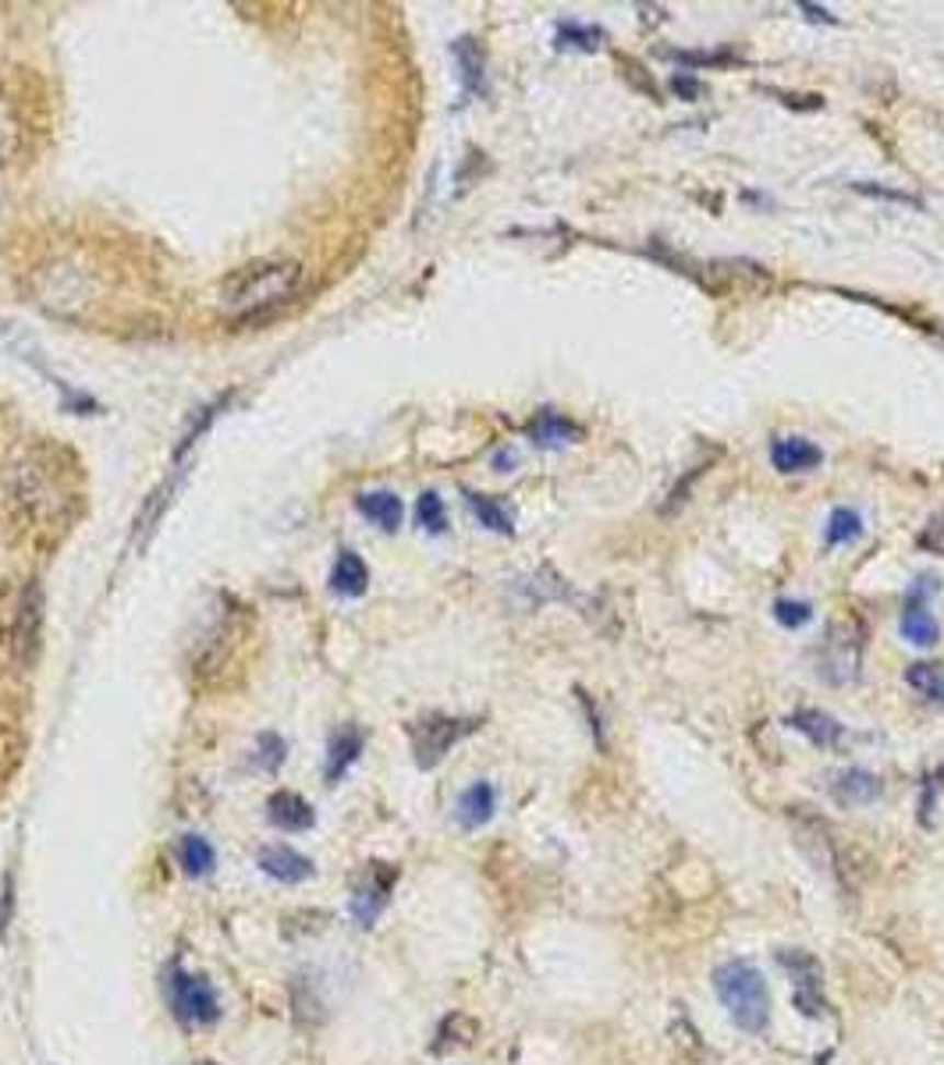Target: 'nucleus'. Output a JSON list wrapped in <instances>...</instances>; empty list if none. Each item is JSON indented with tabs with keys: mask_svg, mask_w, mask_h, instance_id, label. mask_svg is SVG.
Segmentation results:
<instances>
[{
	"mask_svg": "<svg viewBox=\"0 0 944 1065\" xmlns=\"http://www.w3.org/2000/svg\"><path fill=\"white\" fill-rule=\"evenodd\" d=\"M303 263L288 257L277 260H252L228 274L220 288V309L235 320L260 317V313L274 309L303 288Z\"/></svg>",
	"mask_w": 944,
	"mask_h": 1065,
	"instance_id": "1",
	"label": "nucleus"
},
{
	"mask_svg": "<svg viewBox=\"0 0 944 1065\" xmlns=\"http://www.w3.org/2000/svg\"><path fill=\"white\" fill-rule=\"evenodd\" d=\"M714 992L728 1009L731 1023L746 1033H763L771 1023V992L763 973L746 959H728L714 970Z\"/></svg>",
	"mask_w": 944,
	"mask_h": 1065,
	"instance_id": "2",
	"label": "nucleus"
},
{
	"mask_svg": "<svg viewBox=\"0 0 944 1065\" xmlns=\"http://www.w3.org/2000/svg\"><path fill=\"white\" fill-rule=\"evenodd\" d=\"M469 732H476L473 717H447V714H430V717H423V722L409 725L416 763L423 771L437 768V763L452 754V746L458 739H466Z\"/></svg>",
	"mask_w": 944,
	"mask_h": 1065,
	"instance_id": "3",
	"label": "nucleus"
},
{
	"mask_svg": "<svg viewBox=\"0 0 944 1065\" xmlns=\"http://www.w3.org/2000/svg\"><path fill=\"white\" fill-rule=\"evenodd\" d=\"M168 998H171V1012L178 1023L185 1027H209L220 1016V1001L214 984L200 973H185V970H171L168 977Z\"/></svg>",
	"mask_w": 944,
	"mask_h": 1065,
	"instance_id": "4",
	"label": "nucleus"
},
{
	"mask_svg": "<svg viewBox=\"0 0 944 1065\" xmlns=\"http://www.w3.org/2000/svg\"><path fill=\"white\" fill-rule=\"evenodd\" d=\"M860 657H863V625L856 622H838L828 628V636L820 643V679L831 686H845L856 679L860 671Z\"/></svg>",
	"mask_w": 944,
	"mask_h": 1065,
	"instance_id": "5",
	"label": "nucleus"
},
{
	"mask_svg": "<svg viewBox=\"0 0 944 1065\" xmlns=\"http://www.w3.org/2000/svg\"><path fill=\"white\" fill-rule=\"evenodd\" d=\"M39 647H43V590L39 582H29L11 622V661L19 665V671H29L36 665Z\"/></svg>",
	"mask_w": 944,
	"mask_h": 1065,
	"instance_id": "6",
	"label": "nucleus"
},
{
	"mask_svg": "<svg viewBox=\"0 0 944 1065\" xmlns=\"http://www.w3.org/2000/svg\"><path fill=\"white\" fill-rule=\"evenodd\" d=\"M398 884V866L391 863H366L363 874L355 881V892H352V917L359 920V927H373L377 917L391 903V892Z\"/></svg>",
	"mask_w": 944,
	"mask_h": 1065,
	"instance_id": "7",
	"label": "nucleus"
},
{
	"mask_svg": "<svg viewBox=\"0 0 944 1065\" xmlns=\"http://www.w3.org/2000/svg\"><path fill=\"white\" fill-rule=\"evenodd\" d=\"M777 963L788 970L792 984H796V1009L809 1019H820L823 1016V970L820 963L809 952H777Z\"/></svg>",
	"mask_w": 944,
	"mask_h": 1065,
	"instance_id": "8",
	"label": "nucleus"
},
{
	"mask_svg": "<svg viewBox=\"0 0 944 1065\" xmlns=\"http://www.w3.org/2000/svg\"><path fill=\"white\" fill-rule=\"evenodd\" d=\"M363 746H366V735L359 725H341L331 735V743H327V763H323L327 785H338L341 778L349 774V768L359 760V754H363Z\"/></svg>",
	"mask_w": 944,
	"mask_h": 1065,
	"instance_id": "9",
	"label": "nucleus"
},
{
	"mask_svg": "<svg viewBox=\"0 0 944 1065\" xmlns=\"http://www.w3.org/2000/svg\"><path fill=\"white\" fill-rule=\"evenodd\" d=\"M771 462H774L777 473L792 476V473L817 469L820 462H823V452L809 438H796V433H792V438H777L771 444Z\"/></svg>",
	"mask_w": 944,
	"mask_h": 1065,
	"instance_id": "10",
	"label": "nucleus"
},
{
	"mask_svg": "<svg viewBox=\"0 0 944 1065\" xmlns=\"http://www.w3.org/2000/svg\"><path fill=\"white\" fill-rule=\"evenodd\" d=\"M526 433L536 447H568V444L582 441V427L554 409H539L533 416V423L526 427Z\"/></svg>",
	"mask_w": 944,
	"mask_h": 1065,
	"instance_id": "11",
	"label": "nucleus"
},
{
	"mask_svg": "<svg viewBox=\"0 0 944 1065\" xmlns=\"http://www.w3.org/2000/svg\"><path fill=\"white\" fill-rule=\"evenodd\" d=\"M260 866L266 877H274L281 884H303L312 877V860H306L292 846H266L260 852Z\"/></svg>",
	"mask_w": 944,
	"mask_h": 1065,
	"instance_id": "12",
	"label": "nucleus"
},
{
	"mask_svg": "<svg viewBox=\"0 0 944 1065\" xmlns=\"http://www.w3.org/2000/svg\"><path fill=\"white\" fill-rule=\"evenodd\" d=\"M831 792H834V800L842 803V806L856 809V806H871V803H877V800H880V792H884V782H880L877 774L863 771V768H849V771H842V774L834 778Z\"/></svg>",
	"mask_w": 944,
	"mask_h": 1065,
	"instance_id": "13",
	"label": "nucleus"
},
{
	"mask_svg": "<svg viewBox=\"0 0 944 1065\" xmlns=\"http://www.w3.org/2000/svg\"><path fill=\"white\" fill-rule=\"evenodd\" d=\"M266 817L281 831H309L312 820H317L312 806L298 796V792H274L266 803Z\"/></svg>",
	"mask_w": 944,
	"mask_h": 1065,
	"instance_id": "14",
	"label": "nucleus"
},
{
	"mask_svg": "<svg viewBox=\"0 0 944 1065\" xmlns=\"http://www.w3.org/2000/svg\"><path fill=\"white\" fill-rule=\"evenodd\" d=\"M493 809H498V792H493V785H490V782H473V785L458 796L455 820H458L466 831H476V828H484V824L493 817Z\"/></svg>",
	"mask_w": 944,
	"mask_h": 1065,
	"instance_id": "15",
	"label": "nucleus"
},
{
	"mask_svg": "<svg viewBox=\"0 0 944 1065\" xmlns=\"http://www.w3.org/2000/svg\"><path fill=\"white\" fill-rule=\"evenodd\" d=\"M788 725L796 728V732H803L814 746H823V749L838 746V743L845 739V725L838 722V717H831L828 711H814V707L796 711V714L788 717Z\"/></svg>",
	"mask_w": 944,
	"mask_h": 1065,
	"instance_id": "16",
	"label": "nucleus"
},
{
	"mask_svg": "<svg viewBox=\"0 0 944 1065\" xmlns=\"http://www.w3.org/2000/svg\"><path fill=\"white\" fill-rule=\"evenodd\" d=\"M359 512H363L373 526H380L384 533H395L401 526V498L395 490H369V494H359Z\"/></svg>",
	"mask_w": 944,
	"mask_h": 1065,
	"instance_id": "17",
	"label": "nucleus"
},
{
	"mask_svg": "<svg viewBox=\"0 0 944 1065\" xmlns=\"http://www.w3.org/2000/svg\"><path fill=\"white\" fill-rule=\"evenodd\" d=\"M369 587V568L355 551H341L331 568V590L338 597H363Z\"/></svg>",
	"mask_w": 944,
	"mask_h": 1065,
	"instance_id": "18",
	"label": "nucleus"
},
{
	"mask_svg": "<svg viewBox=\"0 0 944 1065\" xmlns=\"http://www.w3.org/2000/svg\"><path fill=\"white\" fill-rule=\"evenodd\" d=\"M452 54L462 68V89H466V93H484V75H487L484 47H479L473 36H462L452 43Z\"/></svg>",
	"mask_w": 944,
	"mask_h": 1065,
	"instance_id": "19",
	"label": "nucleus"
},
{
	"mask_svg": "<svg viewBox=\"0 0 944 1065\" xmlns=\"http://www.w3.org/2000/svg\"><path fill=\"white\" fill-rule=\"evenodd\" d=\"M898 633H902V639L912 643V647H934L941 639V625L923 604H909L902 622H898Z\"/></svg>",
	"mask_w": 944,
	"mask_h": 1065,
	"instance_id": "20",
	"label": "nucleus"
},
{
	"mask_svg": "<svg viewBox=\"0 0 944 1065\" xmlns=\"http://www.w3.org/2000/svg\"><path fill=\"white\" fill-rule=\"evenodd\" d=\"M178 863L185 866L189 877H206L217 863V852L203 835H182V842H178Z\"/></svg>",
	"mask_w": 944,
	"mask_h": 1065,
	"instance_id": "21",
	"label": "nucleus"
},
{
	"mask_svg": "<svg viewBox=\"0 0 944 1065\" xmlns=\"http://www.w3.org/2000/svg\"><path fill=\"white\" fill-rule=\"evenodd\" d=\"M601 43H604V29H601V25L558 22V33H554V47H558V50H582V54H593V50H601Z\"/></svg>",
	"mask_w": 944,
	"mask_h": 1065,
	"instance_id": "22",
	"label": "nucleus"
},
{
	"mask_svg": "<svg viewBox=\"0 0 944 1065\" xmlns=\"http://www.w3.org/2000/svg\"><path fill=\"white\" fill-rule=\"evenodd\" d=\"M906 682L917 689L920 696H926L931 703H944V665L934 661H912L906 668Z\"/></svg>",
	"mask_w": 944,
	"mask_h": 1065,
	"instance_id": "23",
	"label": "nucleus"
},
{
	"mask_svg": "<svg viewBox=\"0 0 944 1065\" xmlns=\"http://www.w3.org/2000/svg\"><path fill=\"white\" fill-rule=\"evenodd\" d=\"M476 1033H479V1027H476V1019H473V1016H466V1012H452V1016H447L444 1023H441V1030H437V1041H433V1052H447V1047H466V1044H473V1041H476Z\"/></svg>",
	"mask_w": 944,
	"mask_h": 1065,
	"instance_id": "24",
	"label": "nucleus"
},
{
	"mask_svg": "<svg viewBox=\"0 0 944 1065\" xmlns=\"http://www.w3.org/2000/svg\"><path fill=\"white\" fill-rule=\"evenodd\" d=\"M860 536H863L860 512H852V508H834L831 519H828V530H823V544L842 547V544H852V540H860Z\"/></svg>",
	"mask_w": 944,
	"mask_h": 1065,
	"instance_id": "25",
	"label": "nucleus"
},
{
	"mask_svg": "<svg viewBox=\"0 0 944 1065\" xmlns=\"http://www.w3.org/2000/svg\"><path fill=\"white\" fill-rule=\"evenodd\" d=\"M469 508H473V515L479 519V526H487L493 533H504V536L515 533L508 508H501L493 498H487V494H469Z\"/></svg>",
	"mask_w": 944,
	"mask_h": 1065,
	"instance_id": "26",
	"label": "nucleus"
},
{
	"mask_svg": "<svg viewBox=\"0 0 944 1065\" xmlns=\"http://www.w3.org/2000/svg\"><path fill=\"white\" fill-rule=\"evenodd\" d=\"M284 757H288V743H284L281 735H274V732H263L260 739H257V754H252V763H257L260 771L274 774L281 763H284Z\"/></svg>",
	"mask_w": 944,
	"mask_h": 1065,
	"instance_id": "27",
	"label": "nucleus"
},
{
	"mask_svg": "<svg viewBox=\"0 0 944 1065\" xmlns=\"http://www.w3.org/2000/svg\"><path fill=\"white\" fill-rule=\"evenodd\" d=\"M416 519H419V526H423L426 533H444V530H447V512H444L441 494H433V490L419 494Z\"/></svg>",
	"mask_w": 944,
	"mask_h": 1065,
	"instance_id": "28",
	"label": "nucleus"
},
{
	"mask_svg": "<svg viewBox=\"0 0 944 1065\" xmlns=\"http://www.w3.org/2000/svg\"><path fill=\"white\" fill-rule=\"evenodd\" d=\"M674 61H682L689 68H731V65H739V57L731 54V50H679V54H671Z\"/></svg>",
	"mask_w": 944,
	"mask_h": 1065,
	"instance_id": "29",
	"label": "nucleus"
},
{
	"mask_svg": "<svg viewBox=\"0 0 944 1065\" xmlns=\"http://www.w3.org/2000/svg\"><path fill=\"white\" fill-rule=\"evenodd\" d=\"M774 619L782 622L785 628H803L809 619H814V608H809L806 600L782 597V600H774Z\"/></svg>",
	"mask_w": 944,
	"mask_h": 1065,
	"instance_id": "30",
	"label": "nucleus"
},
{
	"mask_svg": "<svg viewBox=\"0 0 944 1065\" xmlns=\"http://www.w3.org/2000/svg\"><path fill=\"white\" fill-rule=\"evenodd\" d=\"M14 149H19V117H14L11 103L0 97V163H4Z\"/></svg>",
	"mask_w": 944,
	"mask_h": 1065,
	"instance_id": "31",
	"label": "nucleus"
},
{
	"mask_svg": "<svg viewBox=\"0 0 944 1065\" xmlns=\"http://www.w3.org/2000/svg\"><path fill=\"white\" fill-rule=\"evenodd\" d=\"M671 89H674V97H679V100H696V97H703V82L696 79V75H685V71H674L671 75Z\"/></svg>",
	"mask_w": 944,
	"mask_h": 1065,
	"instance_id": "32",
	"label": "nucleus"
},
{
	"mask_svg": "<svg viewBox=\"0 0 944 1065\" xmlns=\"http://www.w3.org/2000/svg\"><path fill=\"white\" fill-rule=\"evenodd\" d=\"M618 61L625 65V79H628V82H636V86H639L642 93H647L650 100H661V93H657V89H653V82L647 79V68H642L639 61H625V57H618Z\"/></svg>",
	"mask_w": 944,
	"mask_h": 1065,
	"instance_id": "33",
	"label": "nucleus"
},
{
	"mask_svg": "<svg viewBox=\"0 0 944 1065\" xmlns=\"http://www.w3.org/2000/svg\"><path fill=\"white\" fill-rule=\"evenodd\" d=\"M856 192H863V196H877V200H895V203H909V206H920L917 196H909V192H895V189H877L874 182H860V185H852Z\"/></svg>",
	"mask_w": 944,
	"mask_h": 1065,
	"instance_id": "34",
	"label": "nucleus"
},
{
	"mask_svg": "<svg viewBox=\"0 0 944 1065\" xmlns=\"http://www.w3.org/2000/svg\"><path fill=\"white\" fill-rule=\"evenodd\" d=\"M11 906H14V881L11 874L4 877V892H0V938L8 934V924H11Z\"/></svg>",
	"mask_w": 944,
	"mask_h": 1065,
	"instance_id": "35",
	"label": "nucleus"
},
{
	"mask_svg": "<svg viewBox=\"0 0 944 1065\" xmlns=\"http://www.w3.org/2000/svg\"><path fill=\"white\" fill-rule=\"evenodd\" d=\"M799 11H806V19H809V22H823V25H831V22H834V14H831L828 8H820V4H809V0H803V4H799Z\"/></svg>",
	"mask_w": 944,
	"mask_h": 1065,
	"instance_id": "36",
	"label": "nucleus"
},
{
	"mask_svg": "<svg viewBox=\"0 0 944 1065\" xmlns=\"http://www.w3.org/2000/svg\"><path fill=\"white\" fill-rule=\"evenodd\" d=\"M498 466H501V473H508V466H515V455L512 452H501L498 455Z\"/></svg>",
	"mask_w": 944,
	"mask_h": 1065,
	"instance_id": "37",
	"label": "nucleus"
},
{
	"mask_svg": "<svg viewBox=\"0 0 944 1065\" xmlns=\"http://www.w3.org/2000/svg\"><path fill=\"white\" fill-rule=\"evenodd\" d=\"M817 1065H831V1052H828V1055H820V1058H817Z\"/></svg>",
	"mask_w": 944,
	"mask_h": 1065,
	"instance_id": "38",
	"label": "nucleus"
}]
</instances>
